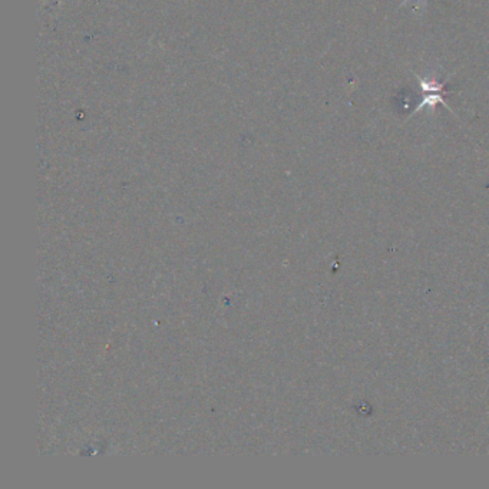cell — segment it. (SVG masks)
Returning <instances> with one entry per match:
<instances>
[{"instance_id": "cell-3", "label": "cell", "mask_w": 489, "mask_h": 489, "mask_svg": "<svg viewBox=\"0 0 489 489\" xmlns=\"http://www.w3.org/2000/svg\"><path fill=\"white\" fill-rule=\"evenodd\" d=\"M407 2H410V0H405L403 5H405V3H407ZM425 2H426V0H422V3H425Z\"/></svg>"}, {"instance_id": "cell-1", "label": "cell", "mask_w": 489, "mask_h": 489, "mask_svg": "<svg viewBox=\"0 0 489 489\" xmlns=\"http://www.w3.org/2000/svg\"><path fill=\"white\" fill-rule=\"evenodd\" d=\"M445 97H446V93H442V92H426L420 104H418V106L415 108L414 115L418 114L419 110H422L423 108H431L433 110L436 108V105H444L445 108L452 110L449 108V105L445 102Z\"/></svg>"}, {"instance_id": "cell-2", "label": "cell", "mask_w": 489, "mask_h": 489, "mask_svg": "<svg viewBox=\"0 0 489 489\" xmlns=\"http://www.w3.org/2000/svg\"><path fill=\"white\" fill-rule=\"evenodd\" d=\"M415 76L418 79V84H419V86H420L423 93H426V92H442V93L449 95V92L445 91L446 82H438L435 77H422L419 75H415Z\"/></svg>"}]
</instances>
